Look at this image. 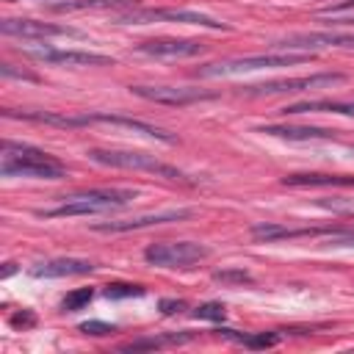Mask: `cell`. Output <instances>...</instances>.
Listing matches in <instances>:
<instances>
[{
	"label": "cell",
	"instance_id": "2e32d148",
	"mask_svg": "<svg viewBox=\"0 0 354 354\" xmlns=\"http://www.w3.org/2000/svg\"><path fill=\"white\" fill-rule=\"evenodd\" d=\"M279 113H340V116H354V100H307V102H293L279 108Z\"/></svg>",
	"mask_w": 354,
	"mask_h": 354
},
{
	"label": "cell",
	"instance_id": "f546056e",
	"mask_svg": "<svg viewBox=\"0 0 354 354\" xmlns=\"http://www.w3.org/2000/svg\"><path fill=\"white\" fill-rule=\"evenodd\" d=\"M332 25H351L354 28V17H332Z\"/></svg>",
	"mask_w": 354,
	"mask_h": 354
},
{
	"label": "cell",
	"instance_id": "8992f818",
	"mask_svg": "<svg viewBox=\"0 0 354 354\" xmlns=\"http://www.w3.org/2000/svg\"><path fill=\"white\" fill-rule=\"evenodd\" d=\"M337 83H346L343 72H315V75H304V77H282V80H263V83L241 86V94H249V97L296 94V91H313V88H326V86H337Z\"/></svg>",
	"mask_w": 354,
	"mask_h": 354
},
{
	"label": "cell",
	"instance_id": "ac0fdd59",
	"mask_svg": "<svg viewBox=\"0 0 354 354\" xmlns=\"http://www.w3.org/2000/svg\"><path fill=\"white\" fill-rule=\"evenodd\" d=\"M138 0H58L53 11H94V8H136Z\"/></svg>",
	"mask_w": 354,
	"mask_h": 354
},
{
	"label": "cell",
	"instance_id": "83f0119b",
	"mask_svg": "<svg viewBox=\"0 0 354 354\" xmlns=\"http://www.w3.org/2000/svg\"><path fill=\"white\" fill-rule=\"evenodd\" d=\"M0 75H3V77H22V80H36V75H30V72H17V69H11V64H3V66H0Z\"/></svg>",
	"mask_w": 354,
	"mask_h": 354
},
{
	"label": "cell",
	"instance_id": "f1b7e54d",
	"mask_svg": "<svg viewBox=\"0 0 354 354\" xmlns=\"http://www.w3.org/2000/svg\"><path fill=\"white\" fill-rule=\"evenodd\" d=\"M11 324L14 326H33L36 324V315L33 313H17V315H11Z\"/></svg>",
	"mask_w": 354,
	"mask_h": 354
},
{
	"label": "cell",
	"instance_id": "9c48e42d",
	"mask_svg": "<svg viewBox=\"0 0 354 354\" xmlns=\"http://www.w3.org/2000/svg\"><path fill=\"white\" fill-rule=\"evenodd\" d=\"M271 47H274V50L285 47L288 53H290V50H304V53H313V50H326V47H354V30L290 33V36H285V39H277Z\"/></svg>",
	"mask_w": 354,
	"mask_h": 354
},
{
	"label": "cell",
	"instance_id": "d4e9b609",
	"mask_svg": "<svg viewBox=\"0 0 354 354\" xmlns=\"http://www.w3.org/2000/svg\"><path fill=\"white\" fill-rule=\"evenodd\" d=\"M77 329H80L83 335H94V337H102V335H113V332H116V326L108 324V321H83Z\"/></svg>",
	"mask_w": 354,
	"mask_h": 354
},
{
	"label": "cell",
	"instance_id": "d6986e66",
	"mask_svg": "<svg viewBox=\"0 0 354 354\" xmlns=\"http://www.w3.org/2000/svg\"><path fill=\"white\" fill-rule=\"evenodd\" d=\"M191 335L188 332H171V335H158V337H141L133 343H124L122 351H149V348H166V346H183L188 343Z\"/></svg>",
	"mask_w": 354,
	"mask_h": 354
},
{
	"label": "cell",
	"instance_id": "7402d4cb",
	"mask_svg": "<svg viewBox=\"0 0 354 354\" xmlns=\"http://www.w3.org/2000/svg\"><path fill=\"white\" fill-rule=\"evenodd\" d=\"M213 282H221V285H249L252 274L243 271V268H221V271H213Z\"/></svg>",
	"mask_w": 354,
	"mask_h": 354
},
{
	"label": "cell",
	"instance_id": "e0dca14e",
	"mask_svg": "<svg viewBox=\"0 0 354 354\" xmlns=\"http://www.w3.org/2000/svg\"><path fill=\"white\" fill-rule=\"evenodd\" d=\"M257 133L288 138V141H318V138H335V130L326 127H296V124H263Z\"/></svg>",
	"mask_w": 354,
	"mask_h": 354
},
{
	"label": "cell",
	"instance_id": "4dcf8cb0",
	"mask_svg": "<svg viewBox=\"0 0 354 354\" xmlns=\"http://www.w3.org/2000/svg\"><path fill=\"white\" fill-rule=\"evenodd\" d=\"M17 268H14V263H6V268H3V277H11Z\"/></svg>",
	"mask_w": 354,
	"mask_h": 354
},
{
	"label": "cell",
	"instance_id": "ffe728a7",
	"mask_svg": "<svg viewBox=\"0 0 354 354\" xmlns=\"http://www.w3.org/2000/svg\"><path fill=\"white\" fill-rule=\"evenodd\" d=\"M218 335H224L227 340L238 343V346H246V348H268V346H277L279 343V335L277 332H260V335H241L235 329H218Z\"/></svg>",
	"mask_w": 354,
	"mask_h": 354
},
{
	"label": "cell",
	"instance_id": "603a6c76",
	"mask_svg": "<svg viewBox=\"0 0 354 354\" xmlns=\"http://www.w3.org/2000/svg\"><path fill=\"white\" fill-rule=\"evenodd\" d=\"M102 293H105V299H133V296H144V288L130 285V282H113Z\"/></svg>",
	"mask_w": 354,
	"mask_h": 354
},
{
	"label": "cell",
	"instance_id": "9a60e30c",
	"mask_svg": "<svg viewBox=\"0 0 354 354\" xmlns=\"http://www.w3.org/2000/svg\"><path fill=\"white\" fill-rule=\"evenodd\" d=\"M282 185L290 188H351L354 174H321V171H304V174H285Z\"/></svg>",
	"mask_w": 354,
	"mask_h": 354
},
{
	"label": "cell",
	"instance_id": "5b68a950",
	"mask_svg": "<svg viewBox=\"0 0 354 354\" xmlns=\"http://www.w3.org/2000/svg\"><path fill=\"white\" fill-rule=\"evenodd\" d=\"M122 25H149V22H177V25H199L210 30H230L227 22H218L202 11H188V8H130L127 14L116 17Z\"/></svg>",
	"mask_w": 354,
	"mask_h": 354
},
{
	"label": "cell",
	"instance_id": "44dd1931",
	"mask_svg": "<svg viewBox=\"0 0 354 354\" xmlns=\"http://www.w3.org/2000/svg\"><path fill=\"white\" fill-rule=\"evenodd\" d=\"M91 299H94V288H77V290H72V293H66V296L61 299V310H64V313L83 310Z\"/></svg>",
	"mask_w": 354,
	"mask_h": 354
},
{
	"label": "cell",
	"instance_id": "30bf717a",
	"mask_svg": "<svg viewBox=\"0 0 354 354\" xmlns=\"http://www.w3.org/2000/svg\"><path fill=\"white\" fill-rule=\"evenodd\" d=\"M0 33L3 36H14V39H53V36L83 39L86 36L77 28L55 25V22H39V19H3L0 22Z\"/></svg>",
	"mask_w": 354,
	"mask_h": 354
},
{
	"label": "cell",
	"instance_id": "6da1fadb",
	"mask_svg": "<svg viewBox=\"0 0 354 354\" xmlns=\"http://www.w3.org/2000/svg\"><path fill=\"white\" fill-rule=\"evenodd\" d=\"M0 174L3 177H30V180H61V177H66V169L53 155L41 152L30 144L3 141Z\"/></svg>",
	"mask_w": 354,
	"mask_h": 354
},
{
	"label": "cell",
	"instance_id": "7c38bea8",
	"mask_svg": "<svg viewBox=\"0 0 354 354\" xmlns=\"http://www.w3.org/2000/svg\"><path fill=\"white\" fill-rule=\"evenodd\" d=\"M194 210L191 207H177V210H160V213H144L136 218H124V221H102L94 224L97 232H130V230H144V227H158V224H171V221H185L191 218Z\"/></svg>",
	"mask_w": 354,
	"mask_h": 354
},
{
	"label": "cell",
	"instance_id": "5bb4252c",
	"mask_svg": "<svg viewBox=\"0 0 354 354\" xmlns=\"http://www.w3.org/2000/svg\"><path fill=\"white\" fill-rule=\"evenodd\" d=\"M97 266L83 257H53L44 263L30 266V277H44V279H58V277H83L91 274Z\"/></svg>",
	"mask_w": 354,
	"mask_h": 354
},
{
	"label": "cell",
	"instance_id": "cb8c5ba5",
	"mask_svg": "<svg viewBox=\"0 0 354 354\" xmlns=\"http://www.w3.org/2000/svg\"><path fill=\"white\" fill-rule=\"evenodd\" d=\"M194 318H199V321H224L227 310H224L221 301H205V304H199L194 310Z\"/></svg>",
	"mask_w": 354,
	"mask_h": 354
},
{
	"label": "cell",
	"instance_id": "ba28073f",
	"mask_svg": "<svg viewBox=\"0 0 354 354\" xmlns=\"http://www.w3.org/2000/svg\"><path fill=\"white\" fill-rule=\"evenodd\" d=\"M130 91L141 100H149L155 105H171V108H185L194 102L216 100V91L207 88H191V86H130Z\"/></svg>",
	"mask_w": 354,
	"mask_h": 354
},
{
	"label": "cell",
	"instance_id": "7a4b0ae2",
	"mask_svg": "<svg viewBox=\"0 0 354 354\" xmlns=\"http://www.w3.org/2000/svg\"><path fill=\"white\" fill-rule=\"evenodd\" d=\"M138 196L136 188H91V191H80L66 196L58 207H47V210H36L44 218H64V216H94V213H105V210H116L130 205Z\"/></svg>",
	"mask_w": 354,
	"mask_h": 354
},
{
	"label": "cell",
	"instance_id": "8fae6325",
	"mask_svg": "<svg viewBox=\"0 0 354 354\" xmlns=\"http://www.w3.org/2000/svg\"><path fill=\"white\" fill-rule=\"evenodd\" d=\"M30 58L44 64H61V66H113L111 55L86 53V50H55V47H28Z\"/></svg>",
	"mask_w": 354,
	"mask_h": 354
},
{
	"label": "cell",
	"instance_id": "4fadbf2b",
	"mask_svg": "<svg viewBox=\"0 0 354 354\" xmlns=\"http://www.w3.org/2000/svg\"><path fill=\"white\" fill-rule=\"evenodd\" d=\"M136 50L152 58H194V55H202L207 44L196 39H149V41H141Z\"/></svg>",
	"mask_w": 354,
	"mask_h": 354
},
{
	"label": "cell",
	"instance_id": "4316f807",
	"mask_svg": "<svg viewBox=\"0 0 354 354\" xmlns=\"http://www.w3.org/2000/svg\"><path fill=\"white\" fill-rule=\"evenodd\" d=\"M158 310L163 315H174V313H183L185 310V301L183 299H160L158 301Z\"/></svg>",
	"mask_w": 354,
	"mask_h": 354
},
{
	"label": "cell",
	"instance_id": "52a82bcc",
	"mask_svg": "<svg viewBox=\"0 0 354 354\" xmlns=\"http://www.w3.org/2000/svg\"><path fill=\"white\" fill-rule=\"evenodd\" d=\"M210 254L207 246L194 243V241H163V243H149L144 249V260L149 266L160 268H188Z\"/></svg>",
	"mask_w": 354,
	"mask_h": 354
},
{
	"label": "cell",
	"instance_id": "277c9868",
	"mask_svg": "<svg viewBox=\"0 0 354 354\" xmlns=\"http://www.w3.org/2000/svg\"><path fill=\"white\" fill-rule=\"evenodd\" d=\"M313 53H263V55H243L221 64H205L196 69V77H224V75H241L254 69H271V66H296L304 61H313Z\"/></svg>",
	"mask_w": 354,
	"mask_h": 354
},
{
	"label": "cell",
	"instance_id": "3957f363",
	"mask_svg": "<svg viewBox=\"0 0 354 354\" xmlns=\"http://www.w3.org/2000/svg\"><path fill=\"white\" fill-rule=\"evenodd\" d=\"M88 158L100 166H111V169H130V171H149L155 177H166L171 183H194L188 180L180 169L158 160L155 155L147 152H130V149H88Z\"/></svg>",
	"mask_w": 354,
	"mask_h": 354
},
{
	"label": "cell",
	"instance_id": "484cf974",
	"mask_svg": "<svg viewBox=\"0 0 354 354\" xmlns=\"http://www.w3.org/2000/svg\"><path fill=\"white\" fill-rule=\"evenodd\" d=\"M348 11H354V0H340V3H335V6L321 8L318 14H321V17H343V14H348Z\"/></svg>",
	"mask_w": 354,
	"mask_h": 354
}]
</instances>
